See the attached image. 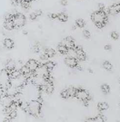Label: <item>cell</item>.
<instances>
[{"label": "cell", "instance_id": "obj_1", "mask_svg": "<svg viewBox=\"0 0 120 122\" xmlns=\"http://www.w3.org/2000/svg\"><path fill=\"white\" fill-rule=\"evenodd\" d=\"M91 18L93 20V22L95 23V25L98 28H102L107 25V12L105 11H96L92 14Z\"/></svg>", "mask_w": 120, "mask_h": 122}, {"label": "cell", "instance_id": "obj_2", "mask_svg": "<svg viewBox=\"0 0 120 122\" xmlns=\"http://www.w3.org/2000/svg\"><path fill=\"white\" fill-rule=\"evenodd\" d=\"M75 98H76L77 100H81V101H83V103H84L86 107L88 106V102L89 100H90V96H89V93L86 90L82 89V88H77Z\"/></svg>", "mask_w": 120, "mask_h": 122}, {"label": "cell", "instance_id": "obj_3", "mask_svg": "<svg viewBox=\"0 0 120 122\" xmlns=\"http://www.w3.org/2000/svg\"><path fill=\"white\" fill-rule=\"evenodd\" d=\"M9 85H10L9 72L6 69L0 71V88L6 90Z\"/></svg>", "mask_w": 120, "mask_h": 122}, {"label": "cell", "instance_id": "obj_4", "mask_svg": "<svg viewBox=\"0 0 120 122\" xmlns=\"http://www.w3.org/2000/svg\"><path fill=\"white\" fill-rule=\"evenodd\" d=\"M12 21L14 23L15 28H20L25 25L26 24V17L22 14H14Z\"/></svg>", "mask_w": 120, "mask_h": 122}, {"label": "cell", "instance_id": "obj_5", "mask_svg": "<svg viewBox=\"0 0 120 122\" xmlns=\"http://www.w3.org/2000/svg\"><path fill=\"white\" fill-rule=\"evenodd\" d=\"M0 102H1V104L2 106L5 108H7L9 107L10 105H12L14 103V98L12 97H9V96H3L1 98V100H0Z\"/></svg>", "mask_w": 120, "mask_h": 122}, {"label": "cell", "instance_id": "obj_6", "mask_svg": "<svg viewBox=\"0 0 120 122\" xmlns=\"http://www.w3.org/2000/svg\"><path fill=\"white\" fill-rule=\"evenodd\" d=\"M67 49H73V48H76V44H75V41L73 40L72 37H67L62 41V43Z\"/></svg>", "mask_w": 120, "mask_h": 122}, {"label": "cell", "instance_id": "obj_7", "mask_svg": "<svg viewBox=\"0 0 120 122\" xmlns=\"http://www.w3.org/2000/svg\"><path fill=\"white\" fill-rule=\"evenodd\" d=\"M76 59L77 61H85L86 59V55L84 50L80 46H76Z\"/></svg>", "mask_w": 120, "mask_h": 122}, {"label": "cell", "instance_id": "obj_8", "mask_svg": "<svg viewBox=\"0 0 120 122\" xmlns=\"http://www.w3.org/2000/svg\"><path fill=\"white\" fill-rule=\"evenodd\" d=\"M65 63L69 68H76V66H77V64H78V61H77V59H76V58H72V57L67 56L65 59Z\"/></svg>", "mask_w": 120, "mask_h": 122}, {"label": "cell", "instance_id": "obj_9", "mask_svg": "<svg viewBox=\"0 0 120 122\" xmlns=\"http://www.w3.org/2000/svg\"><path fill=\"white\" fill-rule=\"evenodd\" d=\"M26 65L28 67V69L31 71L32 72H35V71H36V69L38 68L39 63H38V61H36V60L30 59L29 61H27V62L26 63Z\"/></svg>", "mask_w": 120, "mask_h": 122}, {"label": "cell", "instance_id": "obj_10", "mask_svg": "<svg viewBox=\"0 0 120 122\" xmlns=\"http://www.w3.org/2000/svg\"><path fill=\"white\" fill-rule=\"evenodd\" d=\"M15 69H16V62L13 60H8L6 64V70L8 72H10V71H12Z\"/></svg>", "mask_w": 120, "mask_h": 122}, {"label": "cell", "instance_id": "obj_11", "mask_svg": "<svg viewBox=\"0 0 120 122\" xmlns=\"http://www.w3.org/2000/svg\"><path fill=\"white\" fill-rule=\"evenodd\" d=\"M4 27L6 30H12V29H14L15 25H14V23L12 21V19H5Z\"/></svg>", "mask_w": 120, "mask_h": 122}, {"label": "cell", "instance_id": "obj_12", "mask_svg": "<svg viewBox=\"0 0 120 122\" xmlns=\"http://www.w3.org/2000/svg\"><path fill=\"white\" fill-rule=\"evenodd\" d=\"M3 44H4V46L6 49H12L14 47V45H15L14 41L12 39H10V38H6L3 41Z\"/></svg>", "mask_w": 120, "mask_h": 122}, {"label": "cell", "instance_id": "obj_13", "mask_svg": "<svg viewBox=\"0 0 120 122\" xmlns=\"http://www.w3.org/2000/svg\"><path fill=\"white\" fill-rule=\"evenodd\" d=\"M108 108H109V106H108V103H107V102L102 101V102H99L97 104V109L98 111H100V112L107 110Z\"/></svg>", "mask_w": 120, "mask_h": 122}, {"label": "cell", "instance_id": "obj_14", "mask_svg": "<svg viewBox=\"0 0 120 122\" xmlns=\"http://www.w3.org/2000/svg\"><path fill=\"white\" fill-rule=\"evenodd\" d=\"M21 74H22V73H21L20 70L15 69V70H13L12 71H10V72H9V77H10V80L17 78V77H19Z\"/></svg>", "mask_w": 120, "mask_h": 122}, {"label": "cell", "instance_id": "obj_15", "mask_svg": "<svg viewBox=\"0 0 120 122\" xmlns=\"http://www.w3.org/2000/svg\"><path fill=\"white\" fill-rule=\"evenodd\" d=\"M57 51L60 52L61 54H67V52H68V49H67L63 44H59L57 45Z\"/></svg>", "mask_w": 120, "mask_h": 122}, {"label": "cell", "instance_id": "obj_16", "mask_svg": "<svg viewBox=\"0 0 120 122\" xmlns=\"http://www.w3.org/2000/svg\"><path fill=\"white\" fill-rule=\"evenodd\" d=\"M67 93H68V96L69 98H74L76 96V89L75 87H69L67 89Z\"/></svg>", "mask_w": 120, "mask_h": 122}, {"label": "cell", "instance_id": "obj_17", "mask_svg": "<svg viewBox=\"0 0 120 122\" xmlns=\"http://www.w3.org/2000/svg\"><path fill=\"white\" fill-rule=\"evenodd\" d=\"M57 19L59 21H62V22H66L68 19V16L66 13H59L57 14Z\"/></svg>", "mask_w": 120, "mask_h": 122}, {"label": "cell", "instance_id": "obj_18", "mask_svg": "<svg viewBox=\"0 0 120 122\" xmlns=\"http://www.w3.org/2000/svg\"><path fill=\"white\" fill-rule=\"evenodd\" d=\"M45 52L47 54V56H48L49 58H52V57H54L56 55V51L52 48H46L45 50Z\"/></svg>", "mask_w": 120, "mask_h": 122}, {"label": "cell", "instance_id": "obj_19", "mask_svg": "<svg viewBox=\"0 0 120 122\" xmlns=\"http://www.w3.org/2000/svg\"><path fill=\"white\" fill-rule=\"evenodd\" d=\"M45 65H46V67L48 70L49 72L55 68V63H54L53 61H46V62H45Z\"/></svg>", "mask_w": 120, "mask_h": 122}, {"label": "cell", "instance_id": "obj_20", "mask_svg": "<svg viewBox=\"0 0 120 122\" xmlns=\"http://www.w3.org/2000/svg\"><path fill=\"white\" fill-rule=\"evenodd\" d=\"M103 67H104V69H106L107 71H112V69H113L112 64L107 61H105L103 62Z\"/></svg>", "mask_w": 120, "mask_h": 122}, {"label": "cell", "instance_id": "obj_21", "mask_svg": "<svg viewBox=\"0 0 120 122\" xmlns=\"http://www.w3.org/2000/svg\"><path fill=\"white\" fill-rule=\"evenodd\" d=\"M68 57H72V58H76V49H68V52L67 53Z\"/></svg>", "mask_w": 120, "mask_h": 122}, {"label": "cell", "instance_id": "obj_22", "mask_svg": "<svg viewBox=\"0 0 120 122\" xmlns=\"http://www.w3.org/2000/svg\"><path fill=\"white\" fill-rule=\"evenodd\" d=\"M93 122H105V117L102 114H99L98 116L93 118Z\"/></svg>", "mask_w": 120, "mask_h": 122}, {"label": "cell", "instance_id": "obj_23", "mask_svg": "<svg viewBox=\"0 0 120 122\" xmlns=\"http://www.w3.org/2000/svg\"><path fill=\"white\" fill-rule=\"evenodd\" d=\"M101 90H102V92H104V93H106V94L110 92V87H109L107 84H103L102 86H101Z\"/></svg>", "mask_w": 120, "mask_h": 122}, {"label": "cell", "instance_id": "obj_24", "mask_svg": "<svg viewBox=\"0 0 120 122\" xmlns=\"http://www.w3.org/2000/svg\"><path fill=\"white\" fill-rule=\"evenodd\" d=\"M76 26H78L79 28H83L86 24H85V21L83 19H77L76 21Z\"/></svg>", "mask_w": 120, "mask_h": 122}, {"label": "cell", "instance_id": "obj_25", "mask_svg": "<svg viewBox=\"0 0 120 122\" xmlns=\"http://www.w3.org/2000/svg\"><path fill=\"white\" fill-rule=\"evenodd\" d=\"M20 5H22V7L24 9H28L30 7V2L29 1H22V2H20Z\"/></svg>", "mask_w": 120, "mask_h": 122}, {"label": "cell", "instance_id": "obj_26", "mask_svg": "<svg viewBox=\"0 0 120 122\" xmlns=\"http://www.w3.org/2000/svg\"><path fill=\"white\" fill-rule=\"evenodd\" d=\"M60 95H61V97H62L63 99H65V100H67V99H69V96H68V93H67V89H66V90H64V91H62Z\"/></svg>", "mask_w": 120, "mask_h": 122}, {"label": "cell", "instance_id": "obj_27", "mask_svg": "<svg viewBox=\"0 0 120 122\" xmlns=\"http://www.w3.org/2000/svg\"><path fill=\"white\" fill-rule=\"evenodd\" d=\"M111 38L114 40H117L119 38V35L116 32H112L111 33Z\"/></svg>", "mask_w": 120, "mask_h": 122}, {"label": "cell", "instance_id": "obj_28", "mask_svg": "<svg viewBox=\"0 0 120 122\" xmlns=\"http://www.w3.org/2000/svg\"><path fill=\"white\" fill-rule=\"evenodd\" d=\"M33 51L35 52H40V45L39 44H36L34 46H33Z\"/></svg>", "mask_w": 120, "mask_h": 122}, {"label": "cell", "instance_id": "obj_29", "mask_svg": "<svg viewBox=\"0 0 120 122\" xmlns=\"http://www.w3.org/2000/svg\"><path fill=\"white\" fill-rule=\"evenodd\" d=\"M83 35H84L85 37H86V38H87V39H89V38L91 37V34H90V32H89L88 30H84Z\"/></svg>", "mask_w": 120, "mask_h": 122}, {"label": "cell", "instance_id": "obj_30", "mask_svg": "<svg viewBox=\"0 0 120 122\" xmlns=\"http://www.w3.org/2000/svg\"><path fill=\"white\" fill-rule=\"evenodd\" d=\"M17 111L16 110V111H13V112L10 114V115H8L7 117H8V118H10L11 119H13V118H15L16 117H17Z\"/></svg>", "mask_w": 120, "mask_h": 122}, {"label": "cell", "instance_id": "obj_31", "mask_svg": "<svg viewBox=\"0 0 120 122\" xmlns=\"http://www.w3.org/2000/svg\"><path fill=\"white\" fill-rule=\"evenodd\" d=\"M49 57L47 56V54L46 53V52H44V53H42L41 55H40V59L42 60V61H45V60H47Z\"/></svg>", "mask_w": 120, "mask_h": 122}, {"label": "cell", "instance_id": "obj_32", "mask_svg": "<svg viewBox=\"0 0 120 122\" xmlns=\"http://www.w3.org/2000/svg\"><path fill=\"white\" fill-rule=\"evenodd\" d=\"M36 18H37V15H36L35 12H33L32 14H30V19H31L32 21H34V20H36Z\"/></svg>", "mask_w": 120, "mask_h": 122}, {"label": "cell", "instance_id": "obj_33", "mask_svg": "<svg viewBox=\"0 0 120 122\" xmlns=\"http://www.w3.org/2000/svg\"><path fill=\"white\" fill-rule=\"evenodd\" d=\"M11 3H12V5H18V4H20V1H19V0H12Z\"/></svg>", "mask_w": 120, "mask_h": 122}, {"label": "cell", "instance_id": "obj_34", "mask_svg": "<svg viewBox=\"0 0 120 122\" xmlns=\"http://www.w3.org/2000/svg\"><path fill=\"white\" fill-rule=\"evenodd\" d=\"M49 16L52 19H57V14H50Z\"/></svg>", "mask_w": 120, "mask_h": 122}, {"label": "cell", "instance_id": "obj_35", "mask_svg": "<svg viewBox=\"0 0 120 122\" xmlns=\"http://www.w3.org/2000/svg\"><path fill=\"white\" fill-rule=\"evenodd\" d=\"M3 122H12V119L10 118H8V117H6V118H4Z\"/></svg>", "mask_w": 120, "mask_h": 122}, {"label": "cell", "instance_id": "obj_36", "mask_svg": "<svg viewBox=\"0 0 120 122\" xmlns=\"http://www.w3.org/2000/svg\"><path fill=\"white\" fill-rule=\"evenodd\" d=\"M60 3H61V5H67V0H61V2H60Z\"/></svg>", "mask_w": 120, "mask_h": 122}, {"label": "cell", "instance_id": "obj_37", "mask_svg": "<svg viewBox=\"0 0 120 122\" xmlns=\"http://www.w3.org/2000/svg\"><path fill=\"white\" fill-rule=\"evenodd\" d=\"M105 49H106V50H107V51L111 50V45H108V44H107V45H106V46H105Z\"/></svg>", "mask_w": 120, "mask_h": 122}, {"label": "cell", "instance_id": "obj_38", "mask_svg": "<svg viewBox=\"0 0 120 122\" xmlns=\"http://www.w3.org/2000/svg\"><path fill=\"white\" fill-rule=\"evenodd\" d=\"M23 34H24V35H27V31H24V32H23Z\"/></svg>", "mask_w": 120, "mask_h": 122}, {"label": "cell", "instance_id": "obj_39", "mask_svg": "<svg viewBox=\"0 0 120 122\" xmlns=\"http://www.w3.org/2000/svg\"><path fill=\"white\" fill-rule=\"evenodd\" d=\"M20 2H22V1H28V0H19Z\"/></svg>", "mask_w": 120, "mask_h": 122}, {"label": "cell", "instance_id": "obj_40", "mask_svg": "<svg viewBox=\"0 0 120 122\" xmlns=\"http://www.w3.org/2000/svg\"><path fill=\"white\" fill-rule=\"evenodd\" d=\"M1 98H2V97H1V95H0V100H1Z\"/></svg>", "mask_w": 120, "mask_h": 122}, {"label": "cell", "instance_id": "obj_41", "mask_svg": "<svg viewBox=\"0 0 120 122\" xmlns=\"http://www.w3.org/2000/svg\"><path fill=\"white\" fill-rule=\"evenodd\" d=\"M28 1H29V2H31V1H32V0H28Z\"/></svg>", "mask_w": 120, "mask_h": 122}, {"label": "cell", "instance_id": "obj_42", "mask_svg": "<svg viewBox=\"0 0 120 122\" xmlns=\"http://www.w3.org/2000/svg\"><path fill=\"white\" fill-rule=\"evenodd\" d=\"M119 83H120V80H119Z\"/></svg>", "mask_w": 120, "mask_h": 122}]
</instances>
